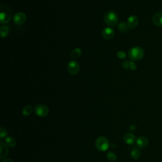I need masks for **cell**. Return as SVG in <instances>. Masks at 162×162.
Returning <instances> with one entry per match:
<instances>
[{"label": "cell", "instance_id": "obj_26", "mask_svg": "<svg viewBox=\"0 0 162 162\" xmlns=\"http://www.w3.org/2000/svg\"><path fill=\"white\" fill-rule=\"evenodd\" d=\"M2 162H14L12 160H11V159H9V158H6Z\"/></svg>", "mask_w": 162, "mask_h": 162}, {"label": "cell", "instance_id": "obj_9", "mask_svg": "<svg viewBox=\"0 0 162 162\" xmlns=\"http://www.w3.org/2000/svg\"><path fill=\"white\" fill-rule=\"evenodd\" d=\"M8 146L3 141H0V159L5 158L8 155Z\"/></svg>", "mask_w": 162, "mask_h": 162}, {"label": "cell", "instance_id": "obj_3", "mask_svg": "<svg viewBox=\"0 0 162 162\" xmlns=\"http://www.w3.org/2000/svg\"><path fill=\"white\" fill-rule=\"evenodd\" d=\"M95 146L100 152H106L110 147V142L106 137L101 136L96 140Z\"/></svg>", "mask_w": 162, "mask_h": 162}, {"label": "cell", "instance_id": "obj_19", "mask_svg": "<svg viewBox=\"0 0 162 162\" xmlns=\"http://www.w3.org/2000/svg\"><path fill=\"white\" fill-rule=\"evenodd\" d=\"M131 156L134 160H137L141 156V152L138 149H134L132 150V152L131 153Z\"/></svg>", "mask_w": 162, "mask_h": 162}, {"label": "cell", "instance_id": "obj_23", "mask_svg": "<svg viewBox=\"0 0 162 162\" xmlns=\"http://www.w3.org/2000/svg\"><path fill=\"white\" fill-rule=\"evenodd\" d=\"M129 64H130V61H129L128 60H125L122 62V66L124 69L127 70V69H129Z\"/></svg>", "mask_w": 162, "mask_h": 162}, {"label": "cell", "instance_id": "obj_12", "mask_svg": "<svg viewBox=\"0 0 162 162\" xmlns=\"http://www.w3.org/2000/svg\"><path fill=\"white\" fill-rule=\"evenodd\" d=\"M153 22L158 27H162V12H156L153 16Z\"/></svg>", "mask_w": 162, "mask_h": 162}, {"label": "cell", "instance_id": "obj_25", "mask_svg": "<svg viewBox=\"0 0 162 162\" xmlns=\"http://www.w3.org/2000/svg\"><path fill=\"white\" fill-rule=\"evenodd\" d=\"M136 128V126H135V125H131V126H130V127H129V129H130V131H134Z\"/></svg>", "mask_w": 162, "mask_h": 162}, {"label": "cell", "instance_id": "obj_18", "mask_svg": "<svg viewBox=\"0 0 162 162\" xmlns=\"http://www.w3.org/2000/svg\"><path fill=\"white\" fill-rule=\"evenodd\" d=\"M32 111H33V108H32V106L30 105H27L23 109L22 114L25 117H28L32 113Z\"/></svg>", "mask_w": 162, "mask_h": 162}, {"label": "cell", "instance_id": "obj_20", "mask_svg": "<svg viewBox=\"0 0 162 162\" xmlns=\"http://www.w3.org/2000/svg\"><path fill=\"white\" fill-rule=\"evenodd\" d=\"M8 135V131L6 129L5 127H1V128H0V137H1V139H4V138H6L7 137Z\"/></svg>", "mask_w": 162, "mask_h": 162}, {"label": "cell", "instance_id": "obj_4", "mask_svg": "<svg viewBox=\"0 0 162 162\" xmlns=\"http://www.w3.org/2000/svg\"><path fill=\"white\" fill-rule=\"evenodd\" d=\"M105 22L110 27H114L118 24V18L117 14L113 11H109L105 14L104 17Z\"/></svg>", "mask_w": 162, "mask_h": 162}, {"label": "cell", "instance_id": "obj_11", "mask_svg": "<svg viewBox=\"0 0 162 162\" xmlns=\"http://www.w3.org/2000/svg\"><path fill=\"white\" fill-rule=\"evenodd\" d=\"M136 144L139 148H144L148 146L149 141L146 137L140 136L136 140Z\"/></svg>", "mask_w": 162, "mask_h": 162}, {"label": "cell", "instance_id": "obj_2", "mask_svg": "<svg viewBox=\"0 0 162 162\" xmlns=\"http://www.w3.org/2000/svg\"><path fill=\"white\" fill-rule=\"evenodd\" d=\"M144 51L140 46H134L128 51V57L133 61H137L143 58Z\"/></svg>", "mask_w": 162, "mask_h": 162}, {"label": "cell", "instance_id": "obj_10", "mask_svg": "<svg viewBox=\"0 0 162 162\" xmlns=\"http://www.w3.org/2000/svg\"><path fill=\"white\" fill-rule=\"evenodd\" d=\"M139 22V19L136 15H131L127 19V24L129 29H134L137 27Z\"/></svg>", "mask_w": 162, "mask_h": 162}, {"label": "cell", "instance_id": "obj_5", "mask_svg": "<svg viewBox=\"0 0 162 162\" xmlns=\"http://www.w3.org/2000/svg\"><path fill=\"white\" fill-rule=\"evenodd\" d=\"M34 112L38 116L41 117H45L48 115L49 109L47 106L45 105L39 104L35 106Z\"/></svg>", "mask_w": 162, "mask_h": 162}, {"label": "cell", "instance_id": "obj_14", "mask_svg": "<svg viewBox=\"0 0 162 162\" xmlns=\"http://www.w3.org/2000/svg\"><path fill=\"white\" fill-rule=\"evenodd\" d=\"M5 143L8 146L11 148L15 147L17 144V141H16L15 139L11 136H8L5 138Z\"/></svg>", "mask_w": 162, "mask_h": 162}, {"label": "cell", "instance_id": "obj_24", "mask_svg": "<svg viewBox=\"0 0 162 162\" xmlns=\"http://www.w3.org/2000/svg\"><path fill=\"white\" fill-rule=\"evenodd\" d=\"M129 69L131 70H136L137 69V65L136 64L134 61H130V64H129Z\"/></svg>", "mask_w": 162, "mask_h": 162}, {"label": "cell", "instance_id": "obj_13", "mask_svg": "<svg viewBox=\"0 0 162 162\" xmlns=\"http://www.w3.org/2000/svg\"><path fill=\"white\" fill-rule=\"evenodd\" d=\"M136 140L135 136L132 133H127L124 137V141L127 144H132Z\"/></svg>", "mask_w": 162, "mask_h": 162}, {"label": "cell", "instance_id": "obj_7", "mask_svg": "<svg viewBox=\"0 0 162 162\" xmlns=\"http://www.w3.org/2000/svg\"><path fill=\"white\" fill-rule=\"evenodd\" d=\"M27 20V15L22 12H17L14 16V22L17 25H22L26 22Z\"/></svg>", "mask_w": 162, "mask_h": 162}, {"label": "cell", "instance_id": "obj_15", "mask_svg": "<svg viewBox=\"0 0 162 162\" xmlns=\"http://www.w3.org/2000/svg\"><path fill=\"white\" fill-rule=\"evenodd\" d=\"M118 29L122 33H127V32L129 31V27L127 25V23H125V22H121L118 26Z\"/></svg>", "mask_w": 162, "mask_h": 162}, {"label": "cell", "instance_id": "obj_17", "mask_svg": "<svg viewBox=\"0 0 162 162\" xmlns=\"http://www.w3.org/2000/svg\"><path fill=\"white\" fill-rule=\"evenodd\" d=\"M0 34H1V37L2 38H5L7 37L9 34V28L7 26L2 25L1 26V30H0Z\"/></svg>", "mask_w": 162, "mask_h": 162}, {"label": "cell", "instance_id": "obj_21", "mask_svg": "<svg viewBox=\"0 0 162 162\" xmlns=\"http://www.w3.org/2000/svg\"><path fill=\"white\" fill-rule=\"evenodd\" d=\"M106 158H108V160L111 161H114L117 159V155H115V153H113L112 152H110L107 153Z\"/></svg>", "mask_w": 162, "mask_h": 162}, {"label": "cell", "instance_id": "obj_6", "mask_svg": "<svg viewBox=\"0 0 162 162\" xmlns=\"http://www.w3.org/2000/svg\"><path fill=\"white\" fill-rule=\"evenodd\" d=\"M67 69L71 75H77L80 70V65L77 61L71 60L68 63Z\"/></svg>", "mask_w": 162, "mask_h": 162}, {"label": "cell", "instance_id": "obj_1", "mask_svg": "<svg viewBox=\"0 0 162 162\" xmlns=\"http://www.w3.org/2000/svg\"><path fill=\"white\" fill-rule=\"evenodd\" d=\"M12 18V10L6 5H2L0 6V22L2 24H7Z\"/></svg>", "mask_w": 162, "mask_h": 162}, {"label": "cell", "instance_id": "obj_16", "mask_svg": "<svg viewBox=\"0 0 162 162\" xmlns=\"http://www.w3.org/2000/svg\"><path fill=\"white\" fill-rule=\"evenodd\" d=\"M82 54V50L79 48H76L73 49L70 53V56L72 58H79Z\"/></svg>", "mask_w": 162, "mask_h": 162}, {"label": "cell", "instance_id": "obj_8", "mask_svg": "<svg viewBox=\"0 0 162 162\" xmlns=\"http://www.w3.org/2000/svg\"><path fill=\"white\" fill-rule=\"evenodd\" d=\"M115 35L114 29L110 27H105L102 32V36L104 39L109 40L112 39Z\"/></svg>", "mask_w": 162, "mask_h": 162}, {"label": "cell", "instance_id": "obj_22", "mask_svg": "<svg viewBox=\"0 0 162 162\" xmlns=\"http://www.w3.org/2000/svg\"><path fill=\"white\" fill-rule=\"evenodd\" d=\"M117 56L119 59H124L126 58L127 55H126L125 52H124L123 51H119L117 52Z\"/></svg>", "mask_w": 162, "mask_h": 162}]
</instances>
